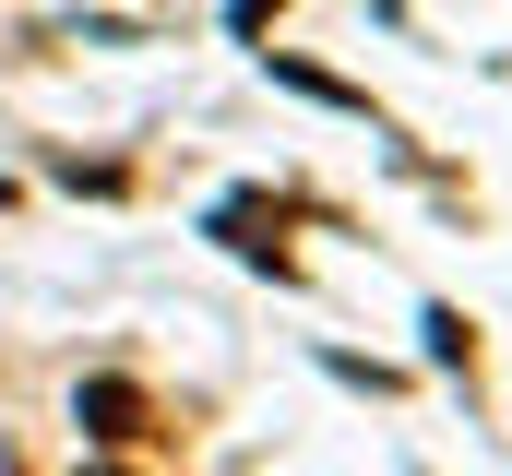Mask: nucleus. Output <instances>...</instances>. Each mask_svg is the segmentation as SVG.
Instances as JSON below:
<instances>
[{"label":"nucleus","mask_w":512,"mask_h":476,"mask_svg":"<svg viewBox=\"0 0 512 476\" xmlns=\"http://www.w3.org/2000/svg\"><path fill=\"white\" fill-rule=\"evenodd\" d=\"M84 429L96 441H143V393L131 381H84Z\"/></svg>","instance_id":"1"},{"label":"nucleus","mask_w":512,"mask_h":476,"mask_svg":"<svg viewBox=\"0 0 512 476\" xmlns=\"http://www.w3.org/2000/svg\"><path fill=\"white\" fill-rule=\"evenodd\" d=\"M274 84H298V96H322V108H358V119H370V96H358V84H334V72H310V60H274Z\"/></svg>","instance_id":"2"},{"label":"nucleus","mask_w":512,"mask_h":476,"mask_svg":"<svg viewBox=\"0 0 512 476\" xmlns=\"http://www.w3.org/2000/svg\"><path fill=\"white\" fill-rule=\"evenodd\" d=\"M429 357H441V369H465V357H477V334H465L453 310H429Z\"/></svg>","instance_id":"3"},{"label":"nucleus","mask_w":512,"mask_h":476,"mask_svg":"<svg viewBox=\"0 0 512 476\" xmlns=\"http://www.w3.org/2000/svg\"><path fill=\"white\" fill-rule=\"evenodd\" d=\"M96 476H120V465H96Z\"/></svg>","instance_id":"4"}]
</instances>
